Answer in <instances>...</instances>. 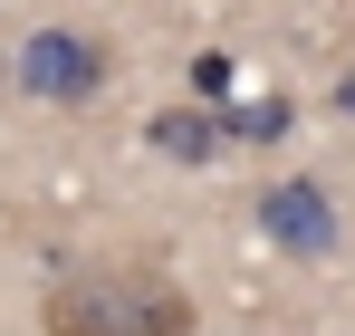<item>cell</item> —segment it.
Masks as SVG:
<instances>
[{"instance_id": "cell-1", "label": "cell", "mask_w": 355, "mask_h": 336, "mask_svg": "<svg viewBox=\"0 0 355 336\" xmlns=\"http://www.w3.org/2000/svg\"><path fill=\"white\" fill-rule=\"evenodd\" d=\"M49 336H192V288L154 260H77L39 298Z\"/></svg>"}, {"instance_id": "cell-2", "label": "cell", "mask_w": 355, "mask_h": 336, "mask_svg": "<svg viewBox=\"0 0 355 336\" xmlns=\"http://www.w3.org/2000/svg\"><path fill=\"white\" fill-rule=\"evenodd\" d=\"M106 77H116V49H106L96 29L49 19V29L19 39V96H39V106H96Z\"/></svg>"}, {"instance_id": "cell-3", "label": "cell", "mask_w": 355, "mask_h": 336, "mask_svg": "<svg viewBox=\"0 0 355 336\" xmlns=\"http://www.w3.org/2000/svg\"><path fill=\"white\" fill-rule=\"evenodd\" d=\"M259 230H269L288 260H336V240H346L336 192H327L317 173H279V183L259 192Z\"/></svg>"}, {"instance_id": "cell-4", "label": "cell", "mask_w": 355, "mask_h": 336, "mask_svg": "<svg viewBox=\"0 0 355 336\" xmlns=\"http://www.w3.org/2000/svg\"><path fill=\"white\" fill-rule=\"evenodd\" d=\"M144 144H154L164 164H211L231 135H221V106H202V96H192V106H164V115H154V125H144Z\"/></svg>"}, {"instance_id": "cell-5", "label": "cell", "mask_w": 355, "mask_h": 336, "mask_svg": "<svg viewBox=\"0 0 355 336\" xmlns=\"http://www.w3.org/2000/svg\"><path fill=\"white\" fill-rule=\"evenodd\" d=\"M231 77H240V67H231L221 49H202V58H192V96H202V106H221V96H231Z\"/></svg>"}, {"instance_id": "cell-6", "label": "cell", "mask_w": 355, "mask_h": 336, "mask_svg": "<svg viewBox=\"0 0 355 336\" xmlns=\"http://www.w3.org/2000/svg\"><path fill=\"white\" fill-rule=\"evenodd\" d=\"M336 115H355V67H346V77H336Z\"/></svg>"}]
</instances>
